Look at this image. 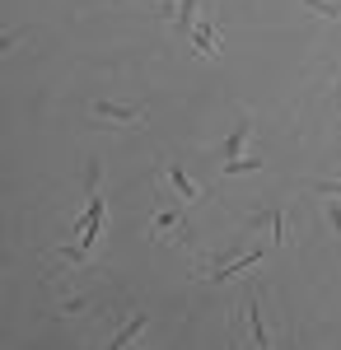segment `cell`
Instances as JSON below:
<instances>
[{
    "instance_id": "cell-1",
    "label": "cell",
    "mask_w": 341,
    "mask_h": 350,
    "mask_svg": "<svg viewBox=\"0 0 341 350\" xmlns=\"http://www.w3.org/2000/svg\"><path fill=\"white\" fill-rule=\"evenodd\" d=\"M94 122L99 126H140L145 122V108H112V103H89Z\"/></svg>"
},
{
    "instance_id": "cell-2",
    "label": "cell",
    "mask_w": 341,
    "mask_h": 350,
    "mask_svg": "<svg viewBox=\"0 0 341 350\" xmlns=\"http://www.w3.org/2000/svg\"><path fill=\"white\" fill-rule=\"evenodd\" d=\"M248 131H253V122L243 117V122H238L234 131H229V140L220 145V154H225V159H238V150H243V140H248Z\"/></svg>"
},
{
    "instance_id": "cell-3",
    "label": "cell",
    "mask_w": 341,
    "mask_h": 350,
    "mask_svg": "<svg viewBox=\"0 0 341 350\" xmlns=\"http://www.w3.org/2000/svg\"><path fill=\"white\" fill-rule=\"evenodd\" d=\"M155 239H183V219L168 215V211H159L155 215Z\"/></svg>"
},
{
    "instance_id": "cell-4",
    "label": "cell",
    "mask_w": 341,
    "mask_h": 350,
    "mask_svg": "<svg viewBox=\"0 0 341 350\" xmlns=\"http://www.w3.org/2000/svg\"><path fill=\"white\" fill-rule=\"evenodd\" d=\"M168 183L178 187V196H183V201H197V196H201V187H197V183L187 178V173H183V168H178V163L168 168Z\"/></svg>"
},
{
    "instance_id": "cell-5",
    "label": "cell",
    "mask_w": 341,
    "mask_h": 350,
    "mask_svg": "<svg viewBox=\"0 0 341 350\" xmlns=\"http://www.w3.org/2000/svg\"><path fill=\"white\" fill-rule=\"evenodd\" d=\"M248 323H253V336H257V346H271V336H266L262 318H257V290H248Z\"/></svg>"
},
{
    "instance_id": "cell-6",
    "label": "cell",
    "mask_w": 341,
    "mask_h": 350,
    "mask_svg": "<svg viewBox=\"0 0 341 350\" xmlns=\"http://www.w3.org/2000/svg\"><path fill=\"white\" fill-rule=\"evenodd\" d=\"M197 47H201V52H210V56L220 52V47H215V28H210V24L197 28Z\"/></svg>"
},
{
    "instance_id": "cell-7",
    "label": "cell",
    "mask_w": 341,
    "mask_h": 350,
    "mask_svg": "<svg viewBox=\"0 0 341 350\" xmlns=\"http://www.w3.org/2000/svg\"><path fill=\"white\" fill-rule=\"evenodd\" d=\"M140 327H145V318H136L131 327H127V332H122V336H112V346H127V341H131L136 332H140Z\"/></svg>"
},
{
    "instance_id": "cell-8",
    "label": "cell",
    "mask_w": 341,
    "mask_h": 350,
    "mask_svg": "<svg viewBox=\"0 0 341 350\" xmlns=\"http://www.w3.org/2000/svg\"><path fill=\"white\" fill-rule=\"evenodd\" d=\"M332 229L341 234V201H332Z\"/></svg>"
}]
</instances>
